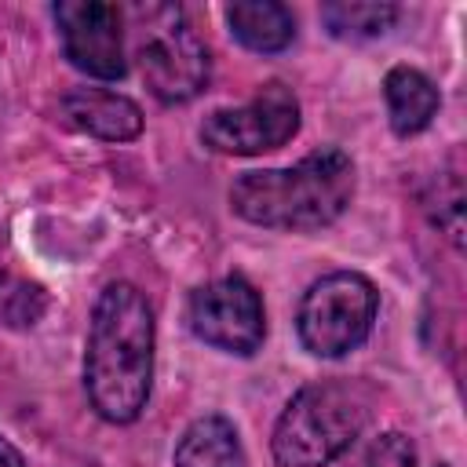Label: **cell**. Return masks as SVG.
I'll use <instances>...</instances> for the list:
<instances>
[{"label": "cell", "mask_w": 467, "mask_h": 467, "mask_svg": "<svg viewBox=\"0 0 467 467\" xmlns=\"http://www.w3.org/2000/svg\"><path fill=\"white\" fill-rule=\"evenodd\" d=\"M153 379V314L142 292L128 281H113L102 288L88 354H84V383L95 412L109 423H131L150 398Z\"/></svg>", "instance_id": "cell-1"}, {"label": "cell", "mask_w": 467, "mask_h": 467, "mask_svg": "<svg viewBox=\"0 0 467 467\" xmlns=\"http://www.w3.org/2000/svg\"><path fill=\"white\" fill-rule=\"evenodd\" d=\"M190 328L208 347L226 354H252L263 343V303L244 277H219L193 292Z\"/></svg>", "instance_id": "cell-7"}, {"label": "cell", "mask_w": 467, "mask_h": 467, "mask_svg": "<svg viewBox=\"0 0 467 467\" xmlns=\"http://www.w3.org/2000/svg\"><path fill=\"white\" fill-rule=\"evenodd\" d=\"M62 113L73 128L95 135V139H109V142H124L135 139L142 131V109L117 95V91H102V88H77L62 99Z\"/></svg>", "instance_id": "cell-9"}, {"label": "cell", "mask_w": 467, "mask_h": 467, "mask_svg": "<svg viewBox=\"0 0 467 467\" xmlns=\"http://www.w3.org/2000/svg\"><path fill=\"white\" fill-rule=\"evenodd\" d=\"M350 467H416V449L405 434L390 431V434L376 438L368 449H361L350 460Z\"/></svg>", "instance_id": "cell-14"}, {"label": "cell", "mask_w": 467, "mask_h": 467, "mask_svg": "<svg viewBox=\"0 0 467 467\" xmlns=\"http://www.w3.org/2000/svg\"><path fill=\"white\" fill-rule=\"evenodd\" d=\"M135 58L146 88L161 102H190L208 84V51L171 4H135Z\"/></svg>", "instance_id": "cell-4"}, {"label": "cell", "mask_w": 467, "mask_h": 467, "mask_svg": "<svg viewBox=\"0 0 467 467\" xmlns=\"http://www.w3.org/2000/svg\"><path fill=\"white\" fill-rule=\"evenodd\" d=\"M175 467H248L241 438L230 420L201 416L175 445Z\"/></svg>", "instance_id": "cell-11"}, {"label": "cell", "mask_w": 467, "mask_h": 467, "mask_svg": "<svg viewBox=\"0 0 467 467\" xmlns=\"http://www.w3.org/2000/svg\"><path fill=\"white\" fill-rule=\"evenodd\" d=\"M230 33L252 51H281L296 36V18L277 0H241L226 7Z\"/></svg>", "instance_id": "cell-12"}, {"label": "cell", "mask_w": 467, "mask_h": 467, "mask_svg": "<svg viewBox=\"0 0 467 467\" xmlns=\"http://www.w3.org/2000/svg\"><path fill=\"white\" fill-rule=\"evenodd\" d=\"M368 394L354 383H310L281 412L274 427L277 467H328L368 423Z\"/></svg>", "instance_id": "cell-3"}, {"label": "cell", "mask_w": 467, "mask_h": 467, "mask_svg": "<svg viewBox=\"0 0 467 467\" xmlns=\"http://www.w3.org/2000/svg\"><path fill=\"white\" fill-rule=\"evenodd\" d=\"M398 18L394 4H365V0H336L321 7V22L328 26L332 36L339 40H365V36H379L390 29V22Z\"/></svg>", "instance_id": "cell-13"}, {"label": "cell", "mask_w": 467, "mask_h": 467, "mask_svg": "<svg viewBox=\"0 0 467 467\" xmlns=\"http://www.w3.org/2000/svg\"><path fill=\"white\" fill-rule=\"evenodd\" d=\"M55 22L62 29L66 55L77 69L99 80H120L124 58V11L102 0H58Z\"/></svg>", "instance_id": "cell-8"}, {"label": "cell", "mask_w": 467, "mask_h": 467, "mask_svg": "<svg viewBox=\"0 0 467 467\" xmlns=\"http://www.w3.org/2000/svg\"><path fill=\"white\" fill-rule=\"evenodd\" d=\"M383 95H387L390 128L398 135L423 131L438 113V88L431 84V77H423L412 66H394L383 80Z\"/></svg>", "instance_id": "cell-10"}, {"label": "cell", "mask_w": 467, "mask_h": 467, "mask_svg": "<svg viewBox=\"0 0 467 467\" xmlns=\"http://www.w3.org/2000/svg\"><path fill=\"white\" fill-rule=\"evenodd\" d=\"M0 467H26V463H22V452H18L7 438H0Z\"/></svg>", "instance_id": "cell-15"}, {"label": "cell", "mask_w": 467, "mask_h": 467, "mask_svg": "<svg viewBox=\"0 0 467 467\" xmlns=\"http://www.w3.org/2000/svg\"><path fill=\"white\" fill-rule=\"evenodd\" d=\"M354 197V164L343 150H317L292 168L244 171L230 204L241 219L270 230H321L336 223Z\"/></svg>", "instance_id": "cell-2"}, {"label": "cell", "mask_w": 467, "mask_h": 467, "mask_svg": "<svg viewBox=\"0 0 467 467\" xmlns=\"http://www.w3.org/2000/svg\"><path fill=\"white\" fill-rule=\"evenodd\" d=\"M296 131H299V102L285 84H266L252 102L237 109H215L201 124L204 146L234 157L277 150Z\"/></svg>", "instance_id": "cell-6"}, {"label": "cell", "mask_w": 467, "mask_h": 467, "mask_svg": "<svg viewBox=\"0 0 467 467\" xmlns=\"http://www.w3.org/2000/svg\"><path fill=\"white\" fill-rule=\"evenodd\" d=\"M379 296L365 274L336 270L314 281L299 303V339L317 358H339L365 343L376 321Z\"/></svg>", "instance_id": "cell-5"}]
</instances>
